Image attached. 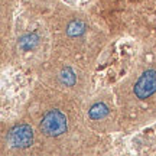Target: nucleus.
<instances>
[{
    "instance_id": "obj_1",
    "label": "nucleus",
    "mask_w": 156,
    "mask_h": 156,
    "mask_svg": "<svg viewBox=\"0 0 156 156\" xmlns=\"http://www.w3.org/2000/svg\"><path fill=\"white\" fill-rule=\"evenodd\" d=\"M41 130L46 136H59L67 130V117L59 110H51L42 119Z\"/></svg>"
},
{
    "instance_id": "obj_2",
    "label": "nucleus",
    "mask_w": 156,
    "mask_h": 156,
    "mask_svg": "<svg viewBox=\"0 0 156 156\" xmlns=\"http://www.w3.org/2000/svg\"><path fill=\"white\" fill-rule=\"evenodd\" d=\"M156 93V71L149 69L142 74V77L137 80L134 85V94L137 98L145 100L147 97Z\"/></svg>"
},
{
    "instance_id": "obj_3",
    "label": "nucleus",
    "mask_w": 156,
    "mask_h": 156,
    "mask_svg": "<svg viewBox=\"0 0 156 156\" xmlns=\"http://www.w3.org/2000/svg\"><path fill=\"white\" fill-rule=\"evenodd\" d=\"M7 140L13 147H28V146L32 145L34 132L28 124H19V126H15L9 132Z\"/></svg>"
},
{
    "instance_id": "obj_4",
    "label": "nucleus",
    "mask_w": 156,
    "mask_h": 156,
    "mask_svg": "<svg viewBox=\"0 0 156 156\" xmlns=\"http://www.w3.org/2000/svg\"><path fill=\"white\" fill-rule=\"evenodd\" d=\"M107 113H108V108H107L103 103H97L94 106L90 108V117L91 119H94V120H98V119H103L104 116H107Z\"/></svg>"
},
{
    "instance_id": "obj_5",
    "label": "nucleus",
    "mask_w": 156,
    "mask_h": 156,
    "mask_svg": "<svg viewBox=\"0 0 156 156\" xmlns=\"http://www.w3.org/2000/svg\"><path fill=\"white\" fill-rule=\"evenodd\" d=\"M84 29H85V25H84L81 20H73V22L68 25V35L71 36H78V35L84 34Z\"/></svg>"
},
{
    "instance_id": "obj_6",
    "label": "nucleus",
    "mask_w": 156,
    "mask_h": 156,
    "mask_svg": "<svg viewBox=\"0 0 156 156\" xmlns=\"http://www.w3.org/2000/svg\"><path fill=\"white\" fill-rule=\"evenodd\" d=\"M61 81L64 84H67V85H73V84L75 83V75H74V73L69 69V68H67V69H64V71H62Z\"/></svg>"
}]
</instances>
